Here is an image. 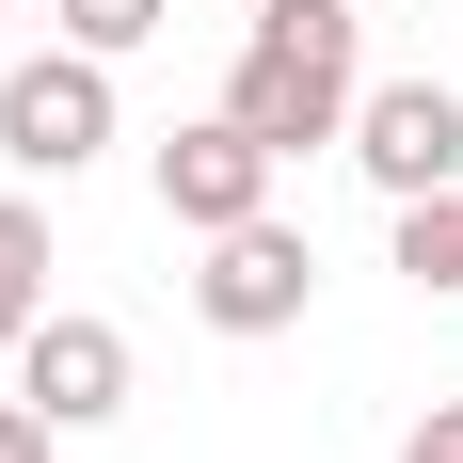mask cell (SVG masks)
I'll list each match as a JSON object with an SVG mask.
<instances>
[{
  "label": "cell",
  "mask_w": 463,
  "mask_h": 463,
  "mask_svg": "<svg viewBox=\"0 0 463 463\" xmlns=\"http://www.w3.org/2000/svg\"><path fill=\"white\" fill-rule=\"evenodd\" d=\"M352 96H368V0H256V33L224 64V112L272 160L304 144H352Z\"/></svg>",
  "instance_id": "cell-1"
},
{
  "label": "cell",
  "mask_w": 463,
  "mask_h": 463,
  "mask_svg": "<svg viewBox=\"0 0 463 463\" xmlns=\"http://www.w3.org/2000/svg\"><path fill=\"white\" fill-rule=\"evenodd\" d=\"M0 160H16V176H80V160H112V64L48 33L33 64L0 80Z\"/></svg>",
  "instance_id": "cell-2"
},
{
  "label": "cell",
  "mask_w": 463,
  "mask_h": 463,
  "mask_svg": "<svg viewBox=\"0 0 463 463\" xmlns=\"http://www.w3.org/2000/svg\"><path fill=\"white\" fill-rule=\"evenodd\" d=\"M304 304H320V240L272 224V208L224 224V240H208V272H192V320H208V335H288Z\"/></svg>",
  "instance_id": "cell-3"
},
{
  "label": "cell",
  "mask_w": 463,
  "mask_h": 463,
  "mask_svg": "<svg viewBox=\"0 0 463 463\" xmlns=\"http://www.w3.org/2000/svg\"><path fill=\"white\" fill-rule=\"evenodd\" d=\"M272 144L240 128V112H192V128H160V224L176 240H224V224H256V208H272Z\"/></svg>",
  "instance_id": "cell-4"
},
{
  "label": "cell",
  "mask_w": 463,
  "mask_h": 463,
  "mask_svg": "<svg viewBox=\"0 0 463 463\" xmlns=\"http://www.w3.org/2000/svg\"><path fill=\"white\" fill-rule=\"evenodd\" d=\"M16 400H33L48 431L128 416V335H112V320H80V304H48V320L16 335Z\"/></svg>",
  "instance_id": "cell-5"
},
{
  "label": "cell",
  "mask_w": 463,
  "mask_h": 463,
  "mask_svg": "<svg viewBox=\"0 0 463 463\" xmlns=\"http://www.w3.org/2000/svg\"><path fill=\"white\" fill-rule=\"evenodd\" d=\"M352 160L383 176V208H400V192H448L463 176V96L448 80H368L352 96Z\"/></svg>",
  "instance_id": "cell-6"
},
{
  "label": "cell",
  "mask_w": 463,
  "mask_h": 463,
  "mask_svg": "<svg viewBox=\"0 0 463 463\" xmlns=\"http://www.w3.org/2000/svg\"><path fill=\"white\" fill-rule=\"evenodd\" d=\"M48 320V208L33 192H0V368H16V335Z\"/></svg>",
  "instance_id": "cell-7"
},
{
  "label": "cell",
  "mask_w": 463,
  "mask_h": 463,
  "mask_svg": "<svg viewBox=\"0 0 463 463\" xmlns=\"http://www.w3.org/2000/svg\"><path fill=\"white\" fill-rule=\"evenodd\" d=\"M400 288H416V304L463 288V176L448 192H400Z\"/></svg>",
  "instance_id": "cell-8"
},
{
  "label": "cell",
  "mask_w": 463,
  "mask_h": 463,
  "mask_svg": "<svg viewBox=\"0 0 463 463\" xmlns=\"http://www.w3.org/2000/svg\"><path fill=\"white\" fill-rule=\"evenodd\" d=\"M160 16H176V0H48V33H64V48H96V64H128Z\"/></svg>",
  "instance_id": "cell-9"
},
{
  "label": "cell",
  "mask_w": 463,
  "mask_h": 463,
  "mask_svg": "<svg viewBox=\"0 0 463 463\" xmlns=\"http://www.w3.org/2000/svg\"><path fill=\"white\" fill-rule=\"evenodd\" d=\"M400 463H463V400H431V416L400 431Z\"/></svg>",
  "instance_id": "cell-10"
},
{
  "label": "cell",
  "mask_w": 463,
  "mask_h": 463,
  "mask_svg": "<svg viewBox=\"0 0 463 463\" xmlns=\"http://www.w3.org/2000/svg\"><path fill=\"white\" fill-rule=\"evenodd\" d=\"M48 448H64V431H48L33 400H0V463H48Z\"/></svg>",
  "instance_id": "cell-11"
}]
</instances>
